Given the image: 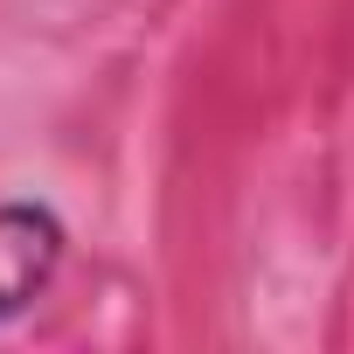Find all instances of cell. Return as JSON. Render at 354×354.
Masks as SVG:
<instances>
[{
	"mask_svg": "<svg viewBox=\"0 0 354 354\" xmlns=\"http://www.w3.org/2000/svg\"><path fill=\"white\" fill-rule=\"evenodd\" d=\"M63 257V223L35 202H8L0 209V319H15L56 271Z\"/></svg>",
	"mask_w": 354,
	"mask_h": 354,
	"instance_id": "1",
	"label": "cell"
}]
</instances>
